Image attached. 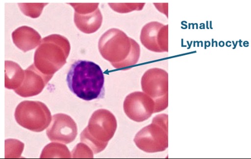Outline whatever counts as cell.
I'll return each mask as SVG.
<instances>
[{
    "label": "cell",
    "mask_w": 251,
    "mask_h": 159,
    "mask_svg": "<svg viewBox=\"0 0 251 159\" xmlns=\"http://www.w3.org/2000/svg\"><path fill=\"white\" fill-rule=\"evenodd\" d=\"M25 77V70L15 62L5 61V87L15 91L23 84Z\"/></svg>",
    "instance_id": "14"
},
{
    "label": "cell",
    "mask_w": 251,
    "mask_h": 159,
    "mask_svg": "<svg viewBox=\"0 0 251 159\" xmlns=\"http://www.w3.org/2000/svg\"><path fill=\"white\" fill-rule=\"evenodd\" d=\"M25 147L24 142L17 139H9L5 141V158H20Z\"/></svg>",
    "instance_id": "16"
},
{
    "label": "cell",
    "mask_w": 251,
    "mask_h": 159,
    "mask_svg": "<svg viewBox=\"0 0 251 159\" xmlns=\"http://www.w3.org/2000/svg\"><path fill=\"white\" fill-rule=\"evenodd\" d=\"M140 41L147 50L156 53L168 52V25L151 22L142 29Z\"/></svg>",
    "instance_id": "9"
},
{
    "label": "cell",
    "mask_w": 251,
    "mask_h": 159,
    "mask_svg": "<svg viewBox=\"0 0 251 159\" xmlns=\"http://www.w3.org/2000/svg\"><path fill=\"white\" fill-rule=\"evenodd\" d=\"M98 48L103 58L118 69L125 70L133 68L140 57L139 44L117 28L108 30L101 36Z\"/></svg>",
    "instance_id": "1"
},
{
    "label": "cell",
    "mask_w": 251,
    "mask_h": 159,
    "mask_svg": "<svg viewBox=\"0 0 251 159\" xmlns=\"http://www.w3.org/2000/svg\"><path fill=\"white\" fill-rule=\"evenodd\" d=\"M102 20V15L99 8L95 12L85 14L75 13L74 21L76 26L86 34H93L99 30Z\"/></svg>",
    "instance_id": "13"
},
{
    "label": "cell",
    "mask_w": 251,
    "mask_h": 159,
    "mask_svg": "<svg viewBox=\"0 0 251 159\" xmlns=\"http://www.w3.org/2000/svg\"><path fill=\"white\" fill-rule=\"evenodd\" d=\"M25 77L23 84L14 91L19 96L29 97L40 94L49 81L35 67L34 64L25 70Z\"/></svg>",
    "instance_id": "11"
},
{
    "label": "cell",
    "mask_w": 251,
    "mask_h": 159,
    "mask_svg": "<svg viewBox=\"0 0 251 159\" xmlns=\"http://www.w3.org/2000/svg\"><path fill=\"white\" fill-rule=\"evenodd\" d=\"M168 114L157 115L152 123L136 134L134 142L138 149L146 153L166 151L168 147Z\"/></svg>",
    "instance_id": "5"
},
{
    "label": "cell",
    "mask_w": 251,
    "mask_h": 159,
    "mask_svg": "<svg viewBox=\"0 0 251 159\" xmlns=\"http://www.w3.org/2000/svg\"><path fill=\"white\" fill-rule=\"evenodd\" d=\"M123 108L130 119L141 123L154 114L155 102L144 92L135 91L126 97Z\"/></svg>",
    "instance_id": "8"
},
{
    "label": "cell",
    "mask_w": 251,
    "mask_h": 159,
    "mask_svg": "<svg viewBox=\"0 0 251 159\" xmlns=\"http://www.w3.org/2000/svg\"><path fill=\"white\" fill-rule=\"evenodd\" d=\"M72 158L68 147L57 142L47 145L44 148L40 156L41 159Z\"/></svg>",
    "instance_id": "15"
},
{
    "label": "cell",
    "mask_w": 251,
    "mask_h": 159,
    "mask_svg": "<svg viewBox=\"0 0 251 159\" xmlns=\"http://www.w3.org/2000/svg\"><path fill=\"white\" fill-rule=\"evenodd\" d=\"M69 89L86 101L101 99L105 96V78L99 65L78 60L71 67L67 77Z\"/></svg>",
    "instance_id": "2"
},
{
    "label": "cell",
    "mask_w": 251,
    "mask_h": 159,
    "mask_svg": "<svg viewBox=\"0 0 251 159\" xmlns=\"http://www.w3.org/2000/svg\"><path fill=\"white\" fill-rule=\"evenodd\" d=\"M48 3H19V6L25 16L32 19L40 16L44 8Z\"/></svg>",
    "instance_id": "17"
},
{
    "label": "cell",
    "mask_w": 251,
    "mask_h": 159,
    "mask_svg": "<svg viewBox=\"0 0 251 159\" xmlns=\"http://www.w3.org/2000/svg\"><path fill=\"white\" fill-rule=\"evenodd\" d=\"M70 50V43L66 37L57 34L47 36L35 52V67L50 81L66 64Z\"/></svg>",
    "instance_id": "3"
},
{
    "label": "cell",
    "mask_w": 251,
    "mask_h": 159,
    "mask_svg": "<svg viewBox=\"0 0 251 159\" xmlns=\"http://www.w3.org/2000/svg\"><path fill=\"white\" fill-rule=\"evenodd\" d=\"M12 36L15 46L25 53L34 50L42 42L39 33L28 26L16 29L13 32Z\"/></svg>",
    "instance_id": "12"
},
{
    "label": "cell",
    "mask_w": 251,
    "mask_h": 159,
    "mask_svg": "<svg viewBox=\"0 0 251 159\" xmlns=\"http://www.w3.org/2000/svg\"><path fill=\"white\" fill-rule=\"evenodd\" d=\"M15 118L22 127L35 133L42 132L52 121L50 110L40 101L21 102L15 109Z\"/></svg>",
    "instance_id": "6"
},
{
    "label": "cell",
    "mask_w": 251,
    "mask_h": 159,
    "mask_svg": "<svg viewBox=\"0 0 251 159\" xmlns=\"http://www.w3.org/2000/svg\"><path fill=\"white\" fill-rule=\"evenodd\" d=\"M108 5L114 12L125 14L143 10L145 3H109Z\"/></svg>",
    "instance_id": "18"
},
{
    "label": "cell",
    "mask_w": 251,
    "mask_h": 159,
    "mask_svg": "<svg viewBox=\"0 0 251 159\" xmlns=\"http://www.w3.org/2000/svg\"><path fill=\"white\" fill-rule=\"evenodd\" d=\"M143 92L155 102L154 113L165 111L168 106V74L164 69L151 68L142 76Z\"/></svg>",
    "instance_id": "7"
},
{
    "label": "cell",
    "mask_w": 251,
    "mask_h": 159,
    "mask_svg": "<svg viewBox=\"0 0 251 159\" xmlns=\"http://www.w3.org/2000/svg\"><path fill=\"white\" fill-rule=\"evenodd\" d=\"M117 127L116 118L111 112L98 109L92 114L88 125L81 133L80 141L89 146L94 154H98L106 149Z\"/></svg>",
    "instance_id": "4"
},
{
    "label": "cell",
    "mask_w": 251,
    "mask_h": 159,
    "mask_svg": "<svg viewBox=\"0 0 251 159\" xmlns=\"http://www.w3.org/2000/svg\"><path fill=\"white\" fill-rule=\"evenodd\" d=\"M75 10V13L85 14L95 12L99 6V3H69Z\"/></svg>",
    "instance_id": "20"
},
{
    "label": "cell",
    "mask_w": 251,
    "mask_h": 159,
    "mask_svg": "<svg viewBox=\"0 0 251 159\" xmlns=\"http://www.w3.org/2000/svg\"><path fill=\"white\" fill-rule=\"evenodd\" d=\"M72 153L73 158H94V152L83 142L76 145Z\"/></svg>",
    "instance_id": "19"
},
{
    "label": "cell",
    "mask_w": 251,
    "mask_h": 159,
    "mask_svg": "<svg viewBox=\"0 0 251 159\" xmlns=\"http://www.w3.org/2000/svg\"><path fill=\"white\" fill-rule=\"evenodd\" d=\"M78 135L77 124L69 115L57 114L53 115L47 135L51 141L68 144L73 142Z\"/></svg>",
    "instance_id": "10"
}]
</instances>
